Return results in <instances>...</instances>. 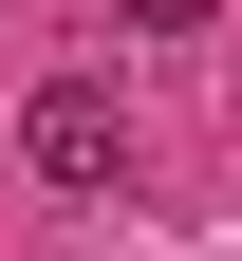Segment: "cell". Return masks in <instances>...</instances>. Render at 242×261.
<instances>
[{"instance_id":"obj_1","label":"cell","mask_w":242,"mask_h":261,"mask_svg":"<svg viewBox=\"0 0 242 261\" xmlns=\"http://www.w3.org/2000/svg\"><path fill=\"white\" fill-rule=\"evenodd\" d=\"M19 168L93 205V187L130 168V112H112V75H38V93H19Z\"/></svg>"},{"instance_id":"obj_2","label":"cell","mask_w":242,"mask_h":261,"mask_svg":"<svg viewBox=\"0 0 242 261\" xmlns=\"http://www.w3.org/2000/svg\"><path fill=\"white\" fill-rule=\"evenodd\" d=\"M112 19H130V38H205V0H112Z\"/></svg>"}]
</instances>
